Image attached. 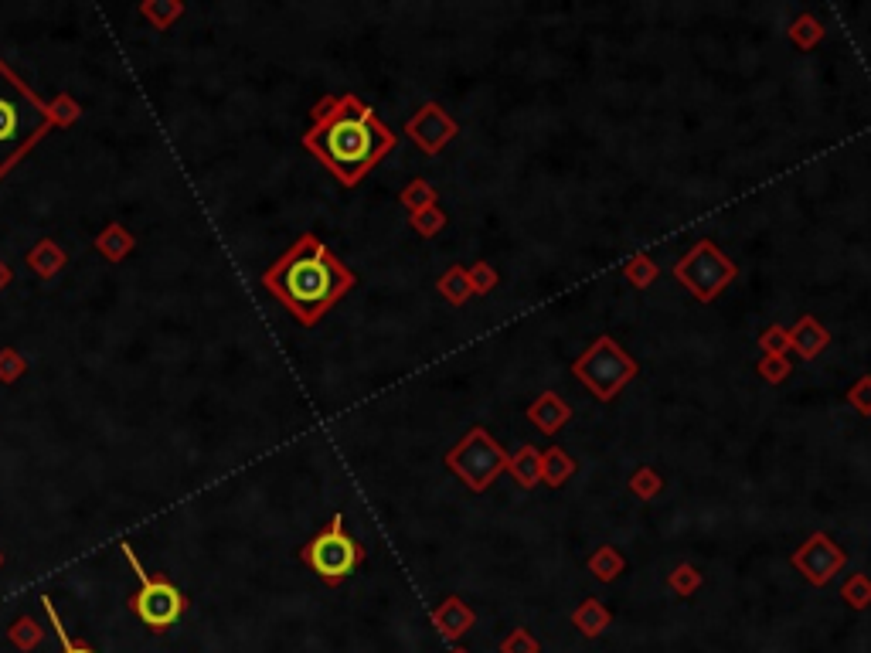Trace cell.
I'll return each mask as SVG.
<instances>
[{
	"label": "cell",
	"mask_w": 871,
	"mask_h": 653,
	"mask_svg": "<svg viewBox=\"0 0 871 653\" xmlns=\"http://www.w3.org/2000/svg\"><path fill=\"white\" fill-rule=\"evenodd\" d=\"M303 562H307L324 582H341L365 562V545L344 531V514H334L324 531L314 534L303 548Z\"/></svg>",
	"instance_id": "cell-7"
},
{
	"label": "cell",
	"mask_w": 871,
	"mask_h": 653,
	"mask_svg": "<svg viewBox=\"0 0 871 653\" xmlns=\"http://www.w3.org/2000/svg\"><path fill=\"white\" fill-rule=\"evenodd\" d=\"M790 562H793V568H797V572H800L807 582H814V585H827V582H831L834 575L844 568V562H848V555H844V548L837 545V541L831 538V534L814 531V534H810V538L803 541V545H800L797 551H793Z\"/></svg>",
	"instance_id": "cell-9"
},
{
	"label": "cell",
	"mask_w": 871,
	"mask_h": 653,
	"mask_svg": "<svg viewBox=\"0 0 871 653\" xmlns=\"http://www.w3.org/2000/svg\"><path fill=\"white\" fill-rule=\"evenodd\" d=\"M123 551H126V558H130L133 572H137V579H140V592L133 596V613H137L150 630H167V626H174L184 613V596L167 579H150V575L140 568L130 545H123Z\"/></svg>",
	"instance_id": "cell-8"
},
{
	"label": "cell",
	"mask_w": 871,
	"mask_h": 653,
	"mask_svg": "<svg viewBox=\"0 0 871 653\" xmlns=\"http://www.w3.org/2000/svg\"><path fill=\"white\" fill-rule=\"evenodd\" d=\"M412 228H416L419 235H426V239H433V235H439L446 228V215L436 205L433 208H422V211H416V215H412Z\"/></svg>",
	"instance_id": "cell-24"
},
{
	"label": "cell",
	"mask_w": 871,
	"mask_h": 653,
	"mask_svg": "<svg viewBox=\"0 0 871 653\" xmlns=\"http://www.w3.org/2000/svg\"><path fill=\"white\" fill-rule=\"evenodd\" d=\"M630 490L640 500H654L664 490V480H661V473H657L654 466H640V470L630 477Z\"/></svg>",
	"instance_id": "cell-22"
},
{
	"label": "cell",
	"mask_w": 871,
	"mask_h": 653,
	"mask_svg": "<svg viewBox=\"0 0 871 653\" xmlns=\"http://www.w3.org/2000/svg\"><path fill=\"white\" fill-rule=\"evenodd\" d=\"M575 466H579V463H575L562 446L545 449V453H541V483H548V487L558 490L562 483L572 480Z\"/></svg>",
	"instance_id": "cell-13"
},
{
	"label": "cell",
	"mask_w": 871,
	"mask_h": 653,
	"mask_svg": "<svg viewBox=\"0 0 871 653\" xmlns=\"http://www.w3.org/2000/svg\"><path fill=\"white\" fill-rule=\"evenodd\" d=\"M637 371L640 364L633 361L610 334L596 337L593 347L572 361V375L579 378L599 402H613V398L637 378Z\"/></svg>",
	"instance_id": "cell-4"
},
{
	"label": "cell",
	"mask_w": 871,
	"mask_h": 653,
	"mask_svg": "<svg viewBox=\"0 0 871 653\" xmlns=\"http://www.w3.org/2000/svg\"><path fill=\"white\" fill-rule=\"evenodd\" d=\"M433 619H436L439 630H443V636H460V633H467V626L473 623V613L463 606V599L450 596L433 613Z\"/></svg>",
	"instance_id": "cell-16"
},
{
	"label": "cell",
	"mask_w": 871,
	"mask_h": 653,
	"mask_svg": "<svg viewBox=\"0 0 871 653\" xmlns=\"http://www.w3.org/2000/svg\"><path fill=\"white\" fill-rule=\"evenodd\" d=\"M820 38H824V24H820L814 14H800V18L790 24V41L797 48H803V52L817 48Z\"/></svg>",
	"instance_id": "cell-18"
},
{
	"label": "cell",
	"mask_w": 871,
	"mask_h": 653,
	"mask_svg": "<svg viewBox=\"0 0 871 653\" xmlns=\"http://www.w3.org/2000/svg\"><path fill=\"white\" fill-rule=\"evenodd\" d=\"M456 653H463V650H456Z\"/></svg>",
	"instance_id": "cell-33"
},
{
	"label": "cell",
	"mask_w": 871,
	"mask_h": 653,
	"mask_svg": "<svg viewBox=\"0 0 871 653\" xmlns=\"http://www.w3.org/2000/svg\"><path fill=\"white\" fill-rule=\"evenodd\" d=\"M395 140L399 137L358 96H337L314 109V126L303 137V147L320 157L337 181L354 188L395 147Z\"/></svg>",
	"instance_id": "cell-1"
},
{
	"label": "cell",
	"mask_w": 871,
	"mask_h": 653,
	"mask_svg": "<svg viewBox=\"0 0 871 653\" xmlns=\"http://www.w3.org/2000/svg\"><path fill=\"white\" fill-rule=\"evenodd\" d=\"M504 653H538V643L531 640V636L524 633V630H514L511 636H507Z\"/></svg>",
	"instance_id": "cell-30"
},
{
	"label": "cell",
	"mask_w": 871,
	"mask_h": 653,
	"mask_svg": "<svg viewBox=\"0 0 871 653\" xmlns=\"http://www.w3.org/2000/svg\"><path fill=\"white\" fill-rule=\"evenodd\" d=\"M586 565H589V572H593L599 582H613L616 575L627 572V558H623L613 545H599L593 555H589Z\"/></svg>",
	"instance_id": "cell-17"
},
{
	"label": "cell",
	"mask_w": 871,
	"mask_h": 653,
	"mask_svg": "<svg viewBox=\"0 0 871 653\" xmlns=\"http://www.w3.org/2000/svg\"><path fill=\"white\" fill-rule=\"evenodd\" d=\"M0 565H4V555H0Z\"/></svg>",
	"instance_id": "cell-32"
},
{
	"label": "cell",
	"mask_w": 871,
	"mask_h": 653,
	"mask_svg": "<svg viewBox=\"0 0 871 653\" xmlns=\"http://www.w3.org/2000/svg\"><path fill=\"white\" fill-rule=\"evenodd\" d=\"M507 460H511V456L504 453V446L480 426L470 429L467 436L446 453V466H450L470 490H477V494H484L490 483L501 477L507 470Z\"/></svg>",
	"instance_id": "cell-6"
},
{
	"label": "cell",
	"mask_w": 871,
	"mask_h": 653,
	"mask_svg": "<svg viewBox=\"0 0 871 653\" xmlns=\"http://www.w3.org/2000/svg\"><path fill=\"white\" fill-rule=\"evenodd\" d=\"M844 398H848V405L858 415H871V375H861L848 388V395H844Z\"/></svg>",
	"instance_id": "cell-27"
},
{
	"label": "cell",
	"mask_w": 871,
	"mask_h": 653,
	"mask_svg": "<svg viewBox=\"0 0 871 653\" xmlns=\"http://www.w3.org/2000/svg\"><path fill=\"white\" fill-rule=\"evenodd\" d=\"M667 585H671V589L678 592V596H691V592H695L698 585H701V575H698L695 565H678L671 572V579H667Z\"/></svg>",
	"instance_id": "cell-26"
},
{
	"label": "cell",
	"mask_w": 871,
	"mask_h": 653,
	"mask_svg": "<svg viewBox=\"0 0 871 653\" xmlns=\"http://www.w3.org/2000/svg\"><path fill=\"white\" fill-rule=\"evenodd\" d=\"M528 422L538 426L545 436H558V429L572 422V409L558 392H541L528 409Z\"/></svg>",
	"instance_id": "cell-11"
},
{
	"label": "cell",
	"mask_w": 871,
	"mask_h": 653,
	"mask_svg": "<svg viewBox=\"0 0 871 653\" xmlns=\"http://www.w3.org/2000/svg\"><path fill=\"white\" fill-rule=\"evenodd\" d=\"M844 599H848V606L854 609H865L871 602V579L868 575H851L848 582H844Z\"/></svg>",
	"instance_id": "cell-25"
},
{
	"label": "cell",
	"mask_w": 871,
	"mask_h": 653,
	"mask_svg": "<svg viewBox=\"0 0 871 653\" xmlns=\"http://www.w3.org/2000/svg\"><path fill=\"white\" fill-rule=\"evenodd\" d=\"M45 606H48V613H52V619H55V633H58V640H62V653H96V650H89V647H75V643L69 640V636H65L62 623H58V616H55L52 602H45Z\"/></svg>",
	"instance_id": "cell-31"
},
{
	"label": "cell",
	"mask_w": 871,
	"mask_h": 653,
	"mask_svg": "<svg viewBox=\"0 0 871 653\" xmlns=\"http://www.w3.org/2000/svg\"><path fill=\"white\" fill-rule=\"evenodd\" d=\"M262 283L300 324L314 327L337 300H344V293L354 290L358 276L317 235H300L290 252L262 273Z\"/></svg>",
	"instance_id": "cell-2"
},
{
	"label": "cell",
	"mask_w": 871,
	"mask_h": 653,
	"mask_svg": "<svg viewBox=\"0 0 871 653\" xmlns=\"http://www.w3.org/2000/svg\"><path fill=\"white\" fill-rule=\"evenodd\" d=\"M507 470H511V477L518 480L524 490H535L541 483V449L521 446L518 453L507 460Z\"/></svg>",
	"instance_id": "cell-14"
},
{
	"label": "cell",
	"mask_w": 871,
	"mask_h": 653,
	"mask_svg": "<svg viewBox=\"0 0 871 653\" xmlns=\"http://www.w3.org/2000/svg\"><path fill=\"white\" fill-rule=\"evenodd\" d=\"M786 337H790V351H797L803 361H814L817 354L824 351L827 344H831V334H827V327H820V320L810 317V313H803L797 324L786 330Z\"/></svg>",
	"instance_id": "cell-12"
},
{
	"label": "cell",
	"mask_w": 871,
	"mask_h": 653,
	"mask_svg": "<svg viewBox=\"0 0 871 653\" xmlns=\"http://www.w3.org/2000/svg\"><path fill=\"white\" fill-rule=\"evenodd\" d=\"M405 133L416 140L422 154H439V150L460 133V126H456V120L439 103H426L416 109V116H409Z\"/></svg>",
	"instance_id": "cell-10"
},
{
	"label": "cell",
	"mask_w": 871,
	"mask_h": 653,
	"mask_svg": "<svg viewBox=\"0 0 871 653\" xmlns=\"http://www.w3.org/2000/svg\"><path fill=\"white\" fill-rule=\"evenodd\" d=\"M52 126V109L0 62V177Z\"/></svg>",
	"instance_id": "cell-3"
},
{
	"label": "cell",
	"mask_w": 871,
	"mask_h": 653,
	"mask_svg": "<svg viewBox=\"0 0 871 653\" xmlns=\"http://www.w3.org/2000/svg\"><path fill=\"white\" fill-rule=\"evenodd\" d=\"M674 276H678V283L684 286V290L695 293V300L715 303L725 286L735 283L739 266H735V262L725 256L712 239H701V242H695V249H688L678 259Z\"/></svg>",
	"instance_id": "cell-5"
},
{
	"label": "cell",
	"mask_w": 871,
	"mask_h": 653,
	"mask_svg": "<svg viewBox=\"0 0 871 653\" xmlns=\"http://www.w3.org/2000/svg\"><path fill=\"white\" fill-rule=\"evenodd\" d=\"M759 347H763V354H786L790 351V337H786L783 327H766L763 334H759Z\"/></svg>",
	"instance_id": "cell-29"
},
{
	"label": "cell",
	"mask_w": 871,
	"mask_h": 653,
	"mask_svg": "<svg viewBox=\"0 0 871 653\" xmlns=\"http://www.w3.org/2000/svg\"><path fill=\"white\" fill-rule=\"evenodd\" d=\"M623 273H627V279L637 290H647V286L657 283V276H661V269H657V262L647 256V252H640V256L627 259V266H623Z\"/></svg>",
	"instance_id": "cell-20"
},
{
	"label": "cell",
	"mask_w": 871,
	"mask_h": 653,
	"mask_svg": "<svg viewBox=\"0 0 871 653\" xmlns=\"http://www.w3.org/2000/svg\"><path fill=\"white\" fill-rule=\"evenodd\" d=\"M470 273V286H473V293H490L497 286V273H494V266H490V262H484V259H477L473 262V266L467 269Z\"/></svg>",
	"instance_id": "cell-28"
},
{
	"label": "cell",
	"mask_w": 871,
	"mask_h": 653,
	"mask_svg": "<svg viewBox=\"0 0 871 653\" xmlns=\"http://www.w3.org/2000/svg\"><path fill=\"white\" fill-rule=\"evenodd\" d=\"M606 623H610V613H606V609H603V602L586 599L579 609H575V626H579V630L586 633V636L603 633V626H606Z\"/></svg>",
	"instance_id": "cell-19"
},
{
	"label": "cell",
	"mask_w": 871,
	"mask_h": 653,
	"mask_svg": "<svg viewBox=\"0 0 871 653\" xmlns=\"http://www.w3.org/2000/svg\"><path fill=\"white\" fill-rule=\"evenodd\" d=\"M756 375L763 378L766 385H783V381L793 375V364L786 361V354H763L756 364Z\"/></svg>",
	"instance_id": "cell-21"
},
{
	"label": "cell",
	"mask_w": 871,
	"mask_h": 653,
	"mask_svg": "<svg viewBox=\"0 0 871 653\" xmlns=\"http://www.w3.org/2000/svg\"><path fill=\"white\" fill-rule=\"evenodd\" d=\"M436 290L439 296H443L446 303H453V307H463V303L473 296V286H470V273L463 266H450L443 276L436 279Z\"/></svg>",
	"instance_id": "cell-15"
},
{
	"label": "cell",
	"mask_w": 871,
	"mask_h": 653,
	"mask_svg": "<svg viewBox=\"0 0 871 653\" xmlns=\"http://www.w3.org/2000/svg\"><path fill=\"white\" fill-rule=\"evenodd\" d=\"M436 198H439V194L433 191V184H429V181H412L409 188L402 191V205L409 208L412 215L422 211V208H433Z\"/></svg>",
	"instance_id": "cell-23"
}]
</instances>
